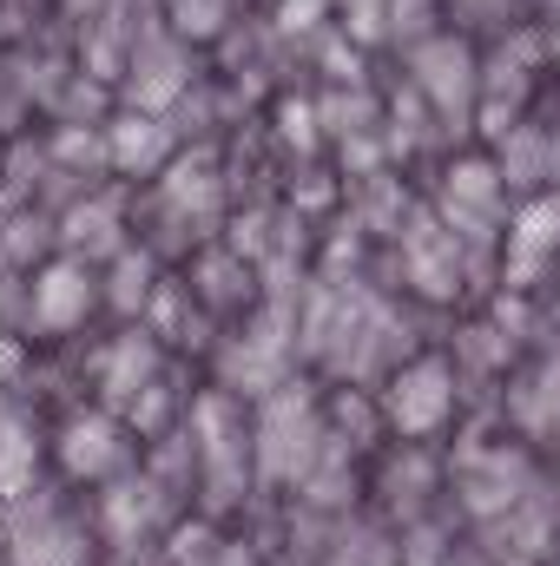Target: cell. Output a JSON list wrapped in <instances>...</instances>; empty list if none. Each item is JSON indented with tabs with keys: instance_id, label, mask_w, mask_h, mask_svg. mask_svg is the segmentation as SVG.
<instances>
[{
	"instance_id": "cell-6",
	"label": "cell",
	"mask_w": 560,
	"mask_h": 566,
	"mask_svg": "<svg viewBox=\"0 0 560 566\" xmlns=\"http://www.w3.org/2000/svg\"><path fill=\"white\" fill-rule=\"evenodd\" d=\"M66 461H73L80 474H100V468L113 461V428L100 422V416H93V422H73L66 428Z\"/></svg>"
},
{
	"instance_id": "cell-8",
	"label": "cell",
	"mask_w": 560,
	"mask_h": 566,
	"mask_svg": "<svg viewBox=\"0 0 560 566\" xmlns=\"http://www.w3.org/2000/svg\"><path fill=\"white\" fill-rule=\"evenodd\" d=\"M448 191L468 198V205H488V198H495V171H488V165H462V171L448 178Z\"/></svg>"
},
{
	"instance_id": "cell-5",
	"label": "cell",
	"mask_w": 560,
	"mask_h": 566,
	"mask_svg": "<svg viewBox=\"0 0 560 566\" xmlns=\"http://www.w3.org/2000/svg\"><path fill=\"white\" fill-rule=\"evenodd\" d=\"M113 158H120L126 171L158 165V158H165V126H152V119H126V126L113 133Z\"/></svg>"
},
{
	"instance_id": "cell-7",
	"label": "cell",
	"mask_w": 560,
	"mask_h": 566,
	"mask_svg": "<svg viewBox=\"0 0 560 566\" xmlns=\"http://www.w3.org/2000/svg\"><path fill=\"white\" fill-rule=\"evenodd\" d=\"M66 238H73L80 251H113V205H86V211H73V218H66Z\"/></svg>"
},
{
	"instance_id": "cell-14",
	"label": "cell",
	"mask_w": 560,
	"mask_h": 566,
	"mask_svg": "<svg viewBox=\"0 0 560 566\" xmlns=\"http://www.w3.org/2000/svg\"><path fill=\"white\" fill-rule=\"evenodd\" d=\"M317 13H323V0H283V20H290V27H310Z\"/></svg>"
},
{
	"instance_id": "cell-3",
	"label": "cell",
	"mask_w": 560,
	"mask_h": 566,
	"mask_svg": "<svg viewBox=\"0 0 560 566\" xmlns=\"http://www.w3.org/2000/svg\"><path fill=\"white\" fill-rule=\"evenodd\" d=\"M416 66H422V86H428V93H435L448 113L468 99V53H462L455 40H442V46H422Z\"/></svg>"
},
{
	"instance_id": "cell-9",
	"label": "cell",
	"mask_w": 560,
	"mask_h": 566,
	"mask_svg": "<svg viewBox=\"0 0 560 566\" xmlns=\"http://www.w3.org/2000/svg\"><path fill=\"white\" fill-rule=\"evenodd\" d=\"M145 277H152V264H145V258H120V283H113V296H120L126 310H139V303H145Z\"/></svg>"
},
{
	"instance_id": "cell-10",
	"label": "cell",
	"mask_w": 560,
	"mask_h": 566,
	"mask_svg": "<svg viewBox=\"0 0 560 566\" xmlns=\"http://www.w3.org/2000/svg\"><path fill=\"white\" fill-rule=\"evenodd\" d=\"M145 363H152V349H145L139 336H133V343H126V349L113 356V389H120V396L133 389V376H145Z\"/></svg>"
},
{
	"instance_id": "cell-2",
	"label": "cell",
	"mask_w": 560,
	"mask_h": 566,
	"mask_svg": "<svg viewBox=\"0 0 560 566\" xmlns=\"http://www.w3.org/2000/svg\"><path fill=\"white\" fill-rule=\"evenodd\" d=\"M86 303H93V290H86V271H73V264H53L46 277L33 283V316H40V329H73V323L86 316Z\"/></svg>"
},
{
	"instance_id": "cell-1",
	"label": "cell",
	"mask_w": 560,
	"mask_h": 566,
	"mask_svg": "<svg viewBox=\"0 0 560 566\" xmlns=\"http://www.w3.org/2000/svg\"><path fill=\"white\" fill-rule=\"evenodd\" d=\"M390 416H396V428H409V434L435 428L442 416H448V369H442V363H416V369L396 382Z\"/></svg>"
},
{
	"instance_id": "cell-12",
	"label": "cell",
	"mask_w": 560,
	"mask_h": 566,
	"mask_svg": "<svg viewBox=\"0 0 560 566\" xmlns=\"http://www.w3.org/2000/svg\"><path fill=\"white\" fill-rule=\"evenodd\" d=\"M172 198H178V205H211V178H205V171H191V165H185V171H178V178H172Z\"/></svg>"
},
{
	"instance_id": "cell-11",
	"label": "cell",
	"mask_w": 560,
	"mask_h": 566,
	"mask_svg": "<svg viewBox=\"0 0 560 566\" xmlns=\"http://www.w3.org/2000/svg\"><path fill=\"white\" fill-rule=\"evenodd\" d=\"M278 119H283V139L297 145V151H310V145H317V126H310V106H297V99H290V106H283Z\"/></svg>"
},
{
	"instance_id": "cell-4",
	"label": "cell",
	"mask_w": 560,
	"mask_h": 566,
	"mask_svg": "<svg viewBox=\"0 0 560 566\" xmlns=\"http://www.w3.org/2000/svg\"><path fill=\"white\" fill-rule=\"evenodd\" d=\"M560 244V205H528L521 224H515V264L528 271L535 258H548Z\"/></svg>"
},
{
	"instance_id": "cell-13",
	"label": "cell",
	"mask_w": 560,
	"mask_h": 566,
	"mask_svg": "<svg viewBox=\"0 0 560 566\" xmlns=\"http://www.w3.org/2000/svg\"><path fill=\"white\" fill-rule=\"evenodd\" d=\"M178 27L185 33H211L218 27V7L211 0H178Z\"/></svg>"
}]
</instances>
